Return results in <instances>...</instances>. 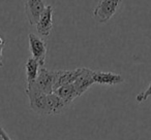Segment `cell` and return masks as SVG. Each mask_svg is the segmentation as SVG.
Masks as SVG:
<instances>
[{"mask_svg":"<svg viewBox=\"0 0 151 140\" xmlns=\"http://www.w3.org/2000/svg\"><path fill=\"white\" fill-rule=\"evenodd\" d=\"M25 93L29 99L30 108L34 112L42 115H48L47 112V95L37 88L34 84L27 85Z\"/></svg>","mask_w":151,"mask_h":140,"instance_id":"cell-2","label":"cell"},{"mask_svg":"<svg viewBox=\"0 0 151 140\" xmlns=\"http://www.w3.org/2000/svg\"><path fill=\"white\" fill-rule=\"evenodd\" d=\"M68 106L64 103V101L56 95L54 92L47 95V112L48 115H56L65 110Z\"/></svg>","mask_w":151,"mask_h":140,"instance_id":"cell-10","label":"cell"},{"mask_svg":"<svg viewBox=\"0 0 151 140\" xmlns=\"http://www.w3.org/2000/svg\"><path fill=\"white\" fill-rule=\"evenodd\" d=\"M33 84L46 94L53 93L55 85V71H51L42 66L38 71L37 77Z\"/></svg>","mask_w":151,"mask_h":140,"instance_id":"cell-5","label":"cell"},{"mask_svg":"<svg viewBox=\"0 0 151 140\" xmlns=\"http://www.w3.org/2000/svg\"><path fill=\"white\" fill-rule=\"evenodd\" d=\"M81 68L73 69V70H56L55 71V85L54 90L64 85L73 84L77 77L79 76ZM53 90V92H54Z\"/></svg>","mask_w":151,"mask_h":140,"instance_id":"cell-9","label":"cell"},{"mask_svg":"<svg viewBox=\"0 0 151 140\" xmlns=\"http://www.w3.org/2000/svg\"><path fill=\"white\" fill-rule=\"evenodd\" d=\"M2 130H3V127L1 125H0V134H1V132H2Z\"/></svg>","mask_w":151,"mask_h":140,"instance_id":"cell-16","label":"cell"},{"mask_svg":"<svg viewBox=\"0 0 151 140\" xmlns=\"http://www.w3.org/2000/svg\"><path fill=\"white\" fill-rule=\"evenodd\" d=\"M40 65L34 58L30 57L27 59L25 63V74H26V84L31 85L35 82L36 77L38 75Z\"/></svg>","mask_w":151,"mask_h":140,"instance_id":"cell-12","label":"cell"},{"mask_svg":"<svg viewBox=\"0 0 151 140\" xmlns=\"http://www.w3.org/2000/svg\"><path fill=\"white\" fill-rule=\"evenodd\" d=\"M0 140H3L2 139V136H1V134H0Z\"/></svg>","mask_w":151,"mask_h":140,"instance_id":"cell-17","label":"cell"},{"mask_svg":"<svg viewBox=\"0 0 151 140\" xmlns=\"http://www.w3.org/2000/svg\"><path fill=\"white\" fill-rule=\"evenodd\" d=\"M54 93L56 95H58L66 105H69L76 98H78V94H77V91L75 89L73 84L69 85H64V86H61L59 88H57L56 90H54Z\"/></svg>","mask_w":151,"mask_h":140,"instance_id":"cell-11","label":"cell"},{"mask_svg":"<svg viewBox=\"0 0 151 140\" xmlns=\"http://www.w3.org/2000/svg\"><path fill=\"white\" fill-rule=\"evenodd\" d=\"M93 70L89 68H83L81 67V71L79 76L77 77V80L73 82V86L77 91V94L80 97L81 95H83L92 85H94L93 82Z\"/></svg>","mask_w":151,"mask_h":140,"instance_id":"cell-7","label":"cell"},{"mask_svg":"<svg viewBox=\"0 0 151 140\" xmlns=\"http://www.w3.org/2000/svg\"><path fill=\"white\" fill-rule=\"evenodd\" d=\"M1 136H2V139L3 140H14L13 138H11V136L7 134V132L5 131L4 129H3L2 132H1Z\"/></svg>","mask_w":151,"mask_h":140,"instance_id":"cell-15","label":"cell"},{"mask_svg":"<svg viewBox=\"0 0 151 140\" xmlns=\"http://www.w3.org/2000/svg\"><path fill=\"white\" fill-rule=\"evenodd\" d=\"M150 96H151V82H150V84H149V87L147 88L146 91H144V92H142V93H139V94L137 95L136 100L138 103H142V102H145Z\"/></svg>","mask_w":151,"mask_h":140,"instance_id":"cell-13","label":"cell"},{"mask_svg":"<svg viewBox=\"0 0 151 140\" xmlns=\"http://www.w3.org/2000/svg\"><path fill=\"white\" fill-rule=\"evenodd\" d=\"M28 40H29V50L31 53V57L40 63V66H45L47 50H48L46 41L34 33H29Z\"/></svg>","mask_w":151,"mask_h":140,"instance_id":"cell-3","label":"cell"},{"mask_svg":"<svg viewBox=\"0 0 151 140\" xmlns=\"http://www.w3.org/2000/svg\"><path fill=\"white\" fill-rule=\"evenodd\" d=\"M24 5L28 23L31 26H35L47 6L45 0H24Z\"/></svg>","mask_w":151,"mask_h":140,"instance_id":"cell-4","label":"cell"},{"mask_svg":"<svg viewBox=\"0 0 151 140\" xmlns=\"http://www.w3.org/2000/svg\"><path fill=\"white\" fill-rule=\"evenodd\" d=\"M5 46V44H0V68L3 66V56H2V52H3V48Z\"/></svg>","mask_w":151,"mask_h":140,"instance_id":"cell-14","label":"cell"},{"mask_svg":"<svg viewBox=\"0 0 151 140\" xmlns=\"http://www.w3.org/2000/svg\"><path fill=\"white\" fill-rule=\"evenodd\" d=\"M122 0H99L92 11V16L99 23L106 24L119 9Z\"/></svg>","mask_w":151,"mask_h":140,"instance_id":"cell-1","label":"cell"},{"mask_svg":"<svg viewBox=\"0 0 151 140\" xmlns=\"http://www.w3.org/2000/svg\"><path fill=\"white\" fill-rule=\"evenodd\" d=\"M53 13L54 9L51 5H47L45 11L40 15L37 23L35 24L38 34L42 37H48L53 29Z\"/></svg>","mask_w":151,"mask_h":140,"instance_id":"cell-6","label":"cell"},{"mask_svg":"<svg viewBox=\"0 0 151 140\" xmlns=\"http://www.w3.org/2000/svg\"><path fill=\"white\" fill-rule=\"evenodd\" d=\"M93 82L94 84L103 85V86H116L125 82L121 74L113 73V72L94 71L93 70Z\"/></svg>","mask_w":151,"mask_h":140,"instance_id":"cell-8","label":"cell"}]
</instances>
